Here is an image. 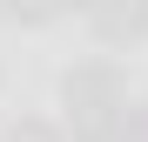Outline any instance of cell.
<instances>
[{
    "label": "cell",
    "mask_w": 148,
    "mask_h": 142,
    "mask_svg": "<svg viewBox=\"0 0 148 142\" xmlns=\"http://www.w3.org/2000/svg\"><path fill=\"white\" fill-rule=\"evenodd\" d=\"M7 14H20V20H47V14H61V0H7Z\"/></svg>",
    "instance_id": "2"
},
{
    "label": "cell",
    "mask_w": 148,
    "mask_h": 142,
    "mask_svg": "<svg viewBox=\"0 0 148 142\" xmlns=\"http://www.w3.org/2000/svg\"><path fill=\"white\" fill-rule=\"evenodd\" d=\"M94 34L101 41H141L148 34V0H94Z\"/></svg>",
    "instance_id": "1"
}]
</instances>
